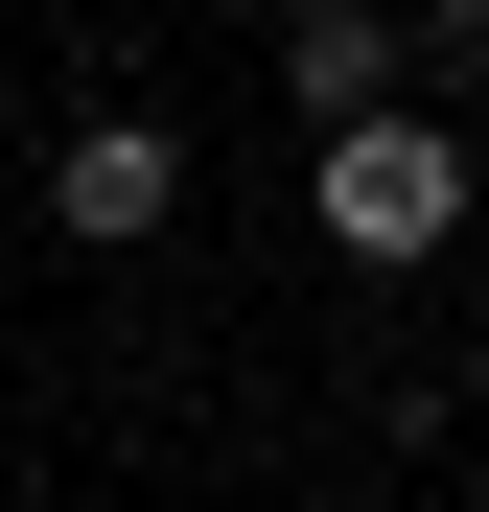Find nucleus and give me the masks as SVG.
<instances>
[{"mask_svg": "<svg viewBox=\"0 0 489 512\" xmlns=\"http://www.w3.org/2000/svg\"><path fill=\"white\" fill-rule=\"evenodd\" d=\"M466 233V117H326V256H443Z\"/></svg>", "mask_w": 489, "mask_h": 512, "instance_id": "1", "label": "nucleus"}, {"mask_svg": "<svg viewBox=\"0 0 489 512\" xmlns=\"http://www.w3.org/2000/svg\"><path fill=\"white\" fill-rule=\"evenodd\" d=\"M163 210H187V117H140V94H94L47 140V233H94V256H140Z\"/></svg>", "mask_w": 489, "mask_h": 512, "instance_id": "2", "label": "nucleus"}, {"mask_svg": "<svg viewBox=\"0 0 489 512\" xmlns=\"http://www.w3.org/2000/svg\"><path fill=\"white\" fill-rule=\"evenodd\" d=\"M280 94L303 117H396V24L373 0H280Z\"/></svg>", "mask_w": 489, "mask_h": 512, "instance_id": "3", "label": "nucleus"}, {"mask_svg": "<svg viewBox=\"0 0 489 512\" xmlns=\"http://www.w3.org/2000/svg\"><path fill=\"white\" fill-rule=\"evenodd\" d=\"M443 70H489V0H443Z\"/></svg>", "mask_w": 489, "mask_h": 512, "instance_id": "4", "label": "nucleus"}]
</instances>
